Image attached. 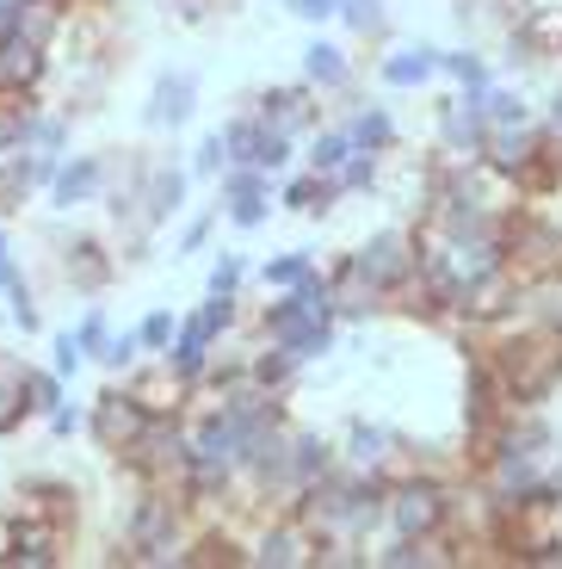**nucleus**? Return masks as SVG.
I'll list each match as a JSON object with an SVG mask.
<instances>
[{
  "instance_id": "13",
  "label": "nucleus",
  "mask_w": 562,
  "mask_h": 569,
  "mask_svg": "<svg viewBox=\"0 0 562 569\" xmlns=\"http://www.w3.org/2000/svg\"><path fill=\"white\" fill-rule=\"evenodd\" d=\"M315 557V532L303 520H284V527H267L253 539L248 563H272V569H291V563H310Z\"/></svg>"
},
{
  "instance_id": "20",
  "label": "nucleus",
  "mask_w": 562,
  "mask_h": 569,
  "mask_svg": "<svg viewBox=\"0 0 562 569\" xmlns=\"http://www.w3.org/2000/svg\"><path fill=\"white\" fill-rule=\"evenodd\" d=\"M334 470V446L322 440V433H291V483H315V477H328Z\"/></svg>"
},
{
  "instance_id": "25",
  "label": "nucleus",
  "mask_w": 562,
  "mask_h": 569,
  "mask_svg": "<svg viewBox=\"0 0 562 569\" xmlns=\"http://www.w3.org/2000/svg\"><path fill=\"white\" fill-rule=\"evenodd\" d=\"M334 19H347L359 38H390V13H383V0H334Z\"/></svg>"
},
{
  "instance_id": "5",
  "label": "nucleus",
  "mask_w": 562,
  "mask_h": 569,
  "mask_svg": "<svg viewBox=\"0 0 562 569\" xmlns=\"http://www.w3.org/2000/svg\"><path fill=\"white\" fill-rule=\"evenodd\" d=\"M482 93H489V87H464L451 106H439V137H445V156L451 161H482V142H489Z\"/></svg>"
},
{
  "instance_id": "10",
  "label": "nucleus",
  "mask_w": 562,
  "mask_h": 569,
  "mask_svg": "<svg viewBox=\"0 0 562 569\" xmlns=\"http://www.w3.org/2000/svg\"><path fill=\"white\" fill-rule=\"evenodd\" d=\"M137 211H142V229H161L168 217L185 211V173L168 168V161H149L137 180Z\"/></svg>"
},
{
  "instance_id": "19",
  "label": "nucleus",
  "mask_w": 562,
  "mask_h": 569,
  "mask_svg": "<svg viewBox=\"0 0 562 569\" xmlns=\"http://www.w3.org/2000/svg\"><path fill=\"white\" fill-rule=\"evenodd\" d=\"M383 87H426L439 74V50H395V57H383Z\"/></svg>"
},
{
  "instance_id": "29",
  "label": "nucleus",
  "mask_w": 562,
  "mask_h": 569,
  "mask_svg": "<svg viewBox=\"0 0 562 569\" xmlns=\"http://www.w3.org/2000/svg\"><path fill=\"white\" fill-rule=\"evenodd\" d=\"M383 569H414V563H445V551H439L433 539H395L390 551H378Z\"/></svg>"
},
{
  "instance_id": "37",
  "label": "nucleus",
  "mask_w": 562,
  "mask_h": 569,
  "mask_svg": "<svg viewBox=\"0 0 562 569\" xmlns=\"http://www.w3.org/2000/svg\"><path fill=\"white\" fill-rule=\"evenodd\" d=\"M173 328H180V316H173V310H149V316L137 322V341H142V353H168Z\"/></svg>"
},
{
  "instance_id": "18",
  "label": "nucleus",
  "mask_w": 562,
  "mask_h": 569,
  "mask_svg": "<svg viewBox=\"0 0 562 569\" xmlns=\"http://www.w3.org/2000/svg\"><path fill=\"white\" fill-rule=\"evenodd\" d=\"M26 366H19V359H7L0 353V440H7V433H19V427H26Z\"/></svg>"
},
{
  "instance_id": "40",
  "label": "nucleus",
  "mask_w": 562,
  "mask_h": 569,
  "mask_svg": "<svg viewBox=\"0 0 562 569\" xmlns=\"http://www.w3.org/2000/svg\"><path fill=\"white\" fill-rule=\"evenodd\" d=\"M482 112H489V124H525V118H532L520 93H494V87L482 93Z\"/></svg>"
},
{
  "instance_id": "45",
  "label": "nucleus",
  "mask_w": 562,
  "mask_h": 569,
  "mask_svg": "<svg viewBox=\"0 0 562 569\" xmlns=\"http://www.w3.org/2000/svg\"><path fill=\"white\" fill-rule=\"evenodd\" d=\"M284 13L303 19V26H328L334 19V0H284Z\"/></svg>"
},
{
  "instance_id": "21",
  "label": "nucleus",
  "mask_w": 562,
  "mask_h": 569,
  "mask_svg": "<svg viewBox=\"0 0 562 569\" xmlns=\"http://www.w3.org/2000/svg\"><path fill=\"white\" fill-rule=\"evenodd\" d=\"M352 149H371V156H383V149H395V118L390 106H359V118L347 124Z\"/></svg>"
},
{
  "instance_id": "31",
  "label": "nucleus",
  "mask_w": 562,
  "mask_h": 569,
  "mask_svg": "<svg viewBox=\"0 0 562 569\" xmlns=\"http://www.w3.org/2000/svg\"><path fill=\"white\" fill-rule=\"evenodd\" d=\"M439 74H451L458 87H489V62L476 50H439Z\"/></svg>"
},
{
  "instance_id": "27",
  "label": "nucleus",
  "mask_w": 562,
  "mask_h": 569,
  "mask_svg": "<svg viewBox=\"0 0 562 569\" xmlns=\"http://www.w3.org/2000/svg\"><path fill=\"white\" fill-rule=\"evenodd\" d=\"M217 137H223L229 161H253V149H260V137H267V118H229Z\"/></svg>"
},
{
  "instance_id": "17",
  "label": "nucleus",
  "mask_w": 562,
  "mask_h": 569,
  "mask_svg": "<svg viewBox=\"0 0 562 569\" xmlns=\"http://www.w3.org/2000/svg\"><path fill=\"white\" fill-rule=\"evenodd\" d=\"M390 446H395L390 427L352 421V433H347V465H352V470H383V465H390Z\"/></svg>"
},
{
  "instance_id": "48",
  "label": "nucleus",
  "mask_w": 562,
  "mask_h": 569,
  "mask_svg": "<svg viewBox=\"0 0 562 569\" xmlns=\"http://www.w3.org/2000/svg\"><path fill=\"white\" fill-rule=\"evenodd\" d=\"M550 137L562 142V93H556V100H550Z\"/></svg>"
},
{
  "instance_id": "4",
  "label": "nucleus",
  "mask_w": 562,
  "mask_h": 569,
  "mask_svg": "<svg viewBox=\"0 0 562 569\" xmlns=\"http://www.w3.org/2000/svg\"><path fill=\"white\" fill-rule=\"evenodd\" d=\"M142 427H149V409H142V402L130 397V390L118 385V378H112L106 390H99L93 409H87V433H93L99 452H112V458H118V452H130V446L142 440Z\"/></svg>"
},
{
  "instance_id": "1",
  "label": "nucleus",
  "mask_w": 562,
  "mask_h": 569,
  "mask_svg": "<svg viewBox=\"0 0 562 569\" xmlns=\"http://www.w3.org/2000/svg\"><path fill=\"white\" fill-rule=\"evenodd\" d=\"M494 378H501L506 402H520V409H532V402H544L550 390L562 385V335H550L544 322H538V335H520V341H506L501 353L489 359Z\"/></svg>"
},
{
  "instance_id": "3",
  "label": "nucleus",
  "mask_w": 562,
  "mask_h": 569,
  "mask_svg": "<svg viewBox=\"0 0 562 569\" xmlns=\"http://www.w3.org/2000/svg\"><path fill=\"white\" fill-rule=\"evenodd\" d=\"M383 520H390L395 539H439L445 527V483L433 477H408L383 496Z\"/></svg>"
},
{
  "instance_id": "33",
  "label": "nucleus",
  "mask_w": 562,
  "mask_h": 569,
  "mask_svg": "<svg viewBox=\"0 0 562 569\" xmlns=\"http://www.w3.org/2000/svg\"><path fill=\"white\" fill-rule=\"evenodd\" d=\"M279 347H291V353H297V366H310V359L334 353V328H328V322H303V328L291 335V341H279Z\"/></svg>"
},
{
  "instance_id": "6",
  "label": "nucleus",
  "mask_w": 562,
  "mask_h": 569,
  "mask_svg": "<svg viewBox=\"0 0 562 569\" xmlns=\"http://www.w3.org/2000/svg\"><path fill=\"white\" fill-rule=\"evenodd\" d=\"M192 112H198V74L192 69L155 74L149 106H142V124H149V130H180V124H192Z\"/></svg>"
},
{
  "instance_id": "47",
  "label": "nucleus",
  "mask_w": 562,
  "mask_h": 569,
  "mask_svg": "<svg viewBox=\"0 0 562 569\" xmlns=\"http://www.w3.org/2000/svg\"><path fill=\"white\" fill-rule=\"evenodd\" d=\"M544 489H550V496L562 501V465H550V470H544Z\"/></svg>"
},
{
  "instance_id": "35",
  "label": "nucleus",
  "mask_w": 562,
  "mask_h": 569,
  "mask_svg": "<svg viewBox=\"0 0 562 569\" xmlns=\"http://www.w3.org/2000/svg\"><path fill=\"white\" fill-rule=\"evenodd\" d=\"M525 298L538 303V322L550 328V335H562V272H550V279H538Z\"/></svg>"
},
{
  "instance_id": "24",
  "label": "nucleus",
  "mask_w": 562,
  "mask_h": 569,
  "mask_svg": "<svg viewBox=\"0 0 562 569\" xmlns=\"http://www.w3.org/2000/svg\"><path fill=\"white\" fill-rule=\"evenodd\" d=\"M62 397H69V378H57L50 366H26V409L31 415H50Z\"/></svg>"
},
{
  "instance_id": "9",
  "label": "nucleus",
  "mask_w": 562,
  "mask_h": 569,
  "mask_svg": "<svg viewBox=\"0 0 562 569\" xmlns=\"http://www.w3.org/2000/svg\"><path fill=\"white\" fill-rule=\"evenodd\" d=\"M62 279H69V291L99 298V291L118 279V254L99 242V236H74V242H62Z\"/></svg>"
},
{
  "instance_id": "14",
  "label": "nucleus",
  "mask_w": 562,
  "mask_h": 569,
  "mask_svg": "<svg viewBox=\"0 0 562 569\" xmlns=\"http://www.w3.org/2000/svg\"><path fill=\"white\" fill-rule=\"evenodd\" d=\"M538 142H544L538 118H525V124H489V142H482V161H494V168H506V173H520L525 161L538 156Z\"/></svg>"
},
{
  "instance_id": "11",
  "label": "nucleus",
  "mask_w": 562,
  "mask_h": 569,
  "mask_svg": "<svg viewBox=\"0 0 562 569\" xmlns=\"http://www.w3.org/2000/svg\"><path fill=\"white\" fill-rule=\"evenodd\" d=\"M0 303H7L13 328H26V335H43V310H38V298H31L26 267H19V254H13V236H7V223H0Z\"/></svg>"
},
{
  "instance_id": "39",
  "label": "nucleus",
  "mask_w": 562,
  "mask_h": 569,
  "mask_svg": "<svg viewBox=\"0 0 562 569\" xmlns=\"http://www.w3.org/2000/svg\"><path fill=\"white\" fill-rule=\"evenodd\" d=\"M81 366H87V353L74 347L69 328H62V335H50V371H57V378H81Z\"/></svg>"
},
{
  "instance_id": "42",
  "label": "nucleus",
  "mask_w": 562,
  "mask_h": 569,
  "mask_svg": "<svg viewBox=\"0 0 562 569\" xmlns=\"http://www.w3.org/2000/svg\"><path fill=\"white\" fill-rule=\"evenodd\" d=\"M223 168H229V156H223V137H204V142L192 149V173H198V180H217Z\"/></svg>"
},
{
  "instance_id": "46",
  "label": "nucleus",
  "mask_w": 562,
  "mask_h": 569,
  "mask_svg": "<svg viewBox=\"0 0 562 569\" xmlns=\"http://www.w3.org/2000/svg\"><path fill=\"white\" fill-rule=\"evenodd\" d=\"M211 223H217V217H198V223H192V229H185V236H180V254H198V248L211 242Z\"/></svg>"
},
{
  "instance_id": "36",
  "label": "nucleus",
  "mask_w": 562,
  "mask_h": 569,
  "mask_svg": "<svg viewBox=\"0 0 562 569\" xmlns=\"http://www.w3.org/2000/svg\"><path fill=\"white\" fill-rule=\"evenodd\" d=\"M142 359V341H137V328H124V335H112V341L99 347V366L112 371V378H124L130 366Z\"/></svg>"
},
{
  "instance_id": "2",
  "label": "nucleus",
  "mask_w": 562,
  "mask_h": 569,
  "mask_svg": "<svg viewBox=\"0 0 562 569\" xmlns=\"http://www.w3.org/2000/svg\"><path fill=\"white\" fill-rule=\"evenodd\" d=\"M352 272L359 279H371L378 291H402V284H414V272H421V236H408V229H378L359 254H352Z\"/></svg>"
},
{
  "instance_id": "15",
  "label": "nucleus",
  "mask_w": 562,
  "mask_h": 569,
  "mask_svg": "<svg viewBox=\"0 0 562 569\" xmlns=\"http://www.w3.org/2000/svg\"><path fill=\"white\" fill-rule=\"evenodd\" d=\"M260 118H267L272 130H284V137L310 130V124H315L310 87H267V93H260Z\"/></svg>"
},
{
  "instance_id": "30",
  "label": "nucleus",
  "mask_w": 562,
  "mask_h": 569,
  "mask_svg": "<svg viewBox=\"0 0 562 569\" xmlns=\"http://www.w3.org/2000/svg\"><path fill=\"white\" fill-rule=\"evenodd\" d=\"M69 335H74V347H81L87 359H99V347L112 341V316L99 310V303H87V310H81V322H74Z\"/></svg>"
},
{
  "instance_id": "44",
  "label": "nucleus",
  "mask_w": 562,
  "mask_h": 569,
  "mask_svg": "<svg viewBox=\"0 0 562 569\" xmlns=\"http://www.w3.org/2000/svg\"><path fill=\"white\" fill-rule=\"evenodd\" d=\"M241 279H248V260H241V254H217V267H211V291H229V298H235Z\"/></svg>"
},
{
  "instance_id": "32",
  "label": "nucleus",
  "mask_w": 562,
  "mask_h": 569,
  "mask_svg": "<svg viewBox=\"0 0 562 569\" xmlns=\"http://www.w3.org/2000/svg\"><path fill=\"white\" fill-rule=\"evenodd\" d=\"M334 186L340 192H371V186H378V156H371V149H352L334 168Z\"/></svg>"
},
{
  "instance_id": "7",
  "label": "nucleus",
  "mask_w": 562,
  "mask_h": 569,
  "mask_svg": "<svg viewBox=\"0 0 562 569\" xmlns=\"http://www.w3.org/2000/svg\"><path fill=\"white\" fill-rule=\"evenodd\" d=\"M57 57L43 50V43L19 38V31H0V93H38L50 81Z\"/></svg>"
},
{
  "instance_id": "26",
  "label": "nucleus",
  "mask_w": 562,
  "mask_h": 569,
  "mask_svg": "<svg viewBox=\"0 0 562 569\" xmlns=\"http://www.w3.org/2000/svg\"><path fill=\"white\" fill-rule=\"evenodd\" d=\"M260 322H267V335H272V341H291L297 328H303V322H315V316L303 310V298H297L291 284H284V298H279V303H267V316H260Z\"/></svg>"
},
{
  "instance_id": "16",
  "label": "nucleus",
  "mask_w": 562,
  "mask_h": 569,
  "mask_svg": "<svg viewBox=\"0 0 562 569\" xmlns=\"http://www.w3.org/2000/svg\"><path fill=\"white\" fill-rule=\"evenodd\" d=\"M303 74H310V87H328V93H340V87H352V62L340 43L315 38L310 50H303Z\"/></svg>"
},
{
  "instance_id": "38",
  "label": "nucleus",
  "mask_w": 562,
  "mask_h": 569,
  "mask_svg": "<svg viewBox=\"0 0 562 569\" xmlns=\"http://www.w3.org/2000/svg\"><path fill=\"white\" fill-rule=\"evenodd\" d=\"M229 204V223L235 229H260L272 217V192H248V199H223Z\"/></svg>"
},
{
  "instance_id": "23",
  "label": "nucleus",
  "mask_w": 562,
  "mask_h": 569,
  "mask_svg": "<svg viewBox=\"0 0 562 569\" xmlns=\"http://www.w3.org/2000/svg\"><path fill=\"white\" fill-rule=\"evenodd\" d=\"M248 378H253L260 390H284V385L297 378V353H291V347L272 341L267 353H253V359H248Z\"/></svg>"
},
{
  "instance_id": "43",
  "label": "nucleus",
  "mask_w": 562,
  "mask_h": 569,
  "mask_svg": "<svg viewBox=\"0 0 562 569\" xmlns=\"http://www.w3.org/2000/svg\"><path fill=\"white\" fill-rule=\"evenodd\" d=\"M43 421H50V433H57V440H74V433H87V409H74L69 397H62L57 409L43 415Z\"/></svg>"
},
{
  "instance_id": "28",
  "label": "nucleus",
  "mask_w": 562,
  "mask_h": 569,
  "mask_svg": "<svg viewBox=\"0 0 562 569\" xmlns=\"http://www.w3.org/2000/svg\"><path fill=\"white\" fill-rule=\"evenodd\" d=\"M347 156H352L347 130H315V137H310V173H334Z\"/></svg>"
},
{
  "instance_id": "8",
  "label": "nucleus",
  "mask_w": 562,
  "mask_h": 569,
  "mask_svg": "<svg viewBox=\"0 0 562 569\" xmlns=\"http://www.w3.org/2000/svg\"><path fill=\"white\" fill-rule=\"evenodd\" d=\"M112 186V161L106 156H62V168H57V180H50V204L57 211H81V204H93L99 192Z\"/></svg>"
},
{
  "instance_id": "34",
  "label": "nucleus",
  "mask_w": 562,
  "mask_h": 569,
  "mask_svg": "<svg viewBox=\"0 0 562 569\" xmlns=\"http://www.w3.org/2000/svg\"><path fill=\"white\" fill-rule=\"evenodd\" d=\"M310 267H315V254H310V248H297V254H272L267 267H260V279H267L272 291H284V284H297Z\"/></svg>"
},
{
  "instance_id": "12",
  "label": "nucleus",
  "mask_w": 562,
  "mask_h": 569,
  "mask_svg": "<svg viewBox=\"0 0 562 569\" xmlns=\"http://www.w3.org/2000/svg\"><path fill=\"white\" fill-rule=\"evenodd\" d=\"M124 390H130V397H137L149 415H180V402L192 397V390H185L180 378L161 366V359H155V366H142V359H137V366L124 371Z\"/></svg>"
},
{
  "instance_id": "22",
  "label": "nucleus",
  "mask_w": 562,
  "mask_h": 569,
  "mask_svg": "<svg viewBox=\"0 0 562 569\" xmlns=\"http://www.w3.org/2000/svg\"><path fill=\"white\" fill-rule=\"evenodd\" d=\"M334 199H340L334 173H303V180H291V186H284V204H291V211H310V217H322Z\"/></svg>"
},
{
  "instance_id": "41",
  "label": "nucleus",
  "mask_w": 562,
  "mask_h": 569,
  "mask_svg": "<svg viewBox=\"0 0 562 569\" xmlns=\"http://www.w3.org/2000/svg\"><path fill=\"white\" fill-rule=\"evenodd\" d=\"M284 161H291V137L267 124V137H260V149H253V168H260V173H279Z\"/></svg>"
}]
</instances>
